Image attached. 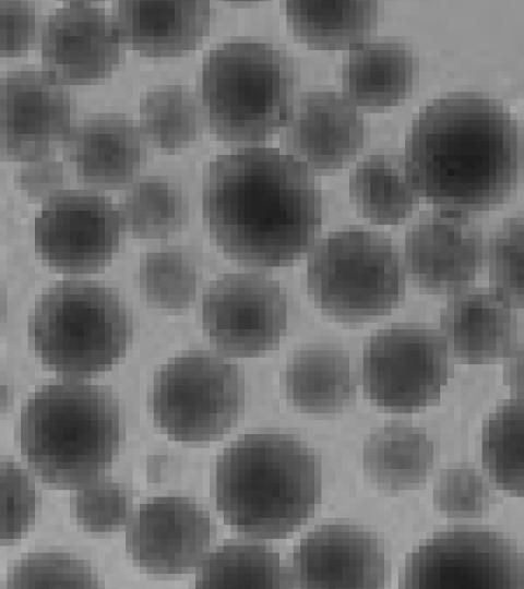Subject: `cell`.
I'll list each match as a JSON object with an SVG mask.
<instances>
[{"label": "cell", "instance_id": "1", "mask_svg": "<svg viewBox=\"0 0 524 589\" xmlns=\"http://www.w3.org/2000/svg\"><path fill=\"white\" fill-rule=\"evenodd\" d=\"M202 207L217 245L252 267L293 264L314 244L322 223L312 170L266 146L237 148L211 161Z\"/></svg>", "mask_w": 524, "mask_h": 589}, {"label": "cell", "instance_id": "2", "mask_svg": "<svg viewBox=\"0 0 524 589\" xmlns=\"http://www.w3.org/2000/svg\"><path fill=\"white\" fill-rule=\"evenodd\" d=\"M406 177L438 209L468 213L502 201L515 184L521 142L497 101L452 94L426 106L406 136Z\"/></svg>", "mask_w": 524, "mask_h": 589}, {"label": "cell", "instance_id": "3", "mask_svg": "<svg viewBox=\"0 0 524 589\" xmlns=\"http://www.w3.org/2000/svg\"><path fill=\"white\" fill-rule=\"evenodd\" d=\"M320 494V461L290 435L248 433L217 459V509L226 524L246 536H287L312 516Z\"/></svg>", "mask_w": 524, "mask_h": 589}, {"label": "cell", "instance_id": "4", "mask_svg": "<svg viewBox=\"0 0 524 589\" xmlns=\"http://www.w3.org/2000/svg\"><path fill=\"white\" fill-rule=\"evenodd\" d=\"M20 446L41 481L59 489L93 482L119 450L120 408L106 387L68 381L33 393L22 407Z\"/></svg>", "mask_w": 524, "mask_h": 589}, {"label": "cell", "instance_id": "5", "mask_svg": "<svg viewBox=\"0 0 524 589\" xmlns=\"http://www.w3.org/2000/svg\"><path fill=\"white\" fill-rule=\"evenodd\" d=\"M296 86L293 60L279 47L254 40L225 43L204 58L201 113L221 140L263 142L285 125Z\"/></svg>", "mask_w": 524, "mask_h": 589}, {"label": "cell", "instance_id": "6", "mask_svg": "<svg viewBox=\"0 0 524 589\" xmlns=\"http://www.w3.org/2000/svg\"><path fill=\"white\" fill-rule=\"evenodd\" d=\"M131 321L118 292L91 280L49 287L28 317V341L49 370L83 378L109 370L126 352Z\"/></svg>", "mask_w": 524, "mask_h": 589}, {"label": "cell", "instance_id": "7", "mask_svg": "<svg viewBox=\"0 0 524 589\" xmlns=\"http://www.w3.org/2000/svg\"><path fill=\"white\" fill-rule=\"evenodd\" d=\"M307 283L323 312L359 322L386 314L402 300L405 272L386 237L347 229L331 233L313 247L308 256Z\"/></svg>", "mask_w": 524, "mask_h": 589}, {"label": "cell", "instance_id": "8", "mask_svg": "<svg viewBox=\"0 0 524 589\" xmlns=\"http://www.w3.org/2000/svg\"><path fill=\"white\" fill-rule=\"evenodd\" d=\"M242 402L237 366L209 351L170 359L156 373L151 392L155 423L181 442L221 438L237 422Z\"/></svg>", "mask_w": 524, "mask_h": 589}, {"label": "cell", "instance_id": "9", "mask_svg": "<svg viewBox=\"0 0 524 589\" xmlns=\"http://www.w3.org/2000/svg\"><path fill=\"white\" fill-rule=\"evenodd\" d=\"M448 345L421 324H395L369 338L362 353V385L378 407L412 412L434 402L446 384Z\"/></svg>", "mask_w": 524, "mask_h": 589}, {"label": "cell", "instance_id": "10", "mask_svg": "<svg viewBox=\"0 0 524 589\" xmlns=\"http://www.w3.org/2000/svg\"><path fill=\"white\" fill-rule=\"evenodd\" d=\"M401 587L524 588V558L501 533L475 529L443 531L407 556Z\"/></svg>", "mask_w": 524, "mask_h": 589}, {"label": "cell", "instance_id": "11", "mask_svg": "<svg viewBox=\"0 0 524 589\" xmlns=\"http://www.w3.org/2000/svg\"><path fill=\"white\" fill-rule=\"evenodd\" d=\"M123 224L112 202L90 190H62L35 219V249L58 272L83 274L106 265L120 243Z\"/></svg>", "mask_w": 524, "mask_h": 589}, {"label": "cell", "instance_id": "12", "mask_svg": "<svg viewBox=\"0 0 524 589\" xmlns=\"http://www.w3.org/2000/svg\"><path fill=\"white\" fill-rule=\"evenodd\" d=\"M286 323L285 291L265 275H224L204 291L203 330L226 354L252 357L272 349L285 333Z\"/></svg>", "mask_w": 524, "mask_h": 589}, {"label": "cell", "instance_id": "13", "mask_svg": "<svg viewBox=\"0 0 524 589\" xmlns=\"http://www.w3.org/2000/svg\"><path fill=\"white\" fill-rule=\"evenodd\" d=\"M1 152L22 163L51 156L72 128L69 92L46 71L20 70L1 79Z\"/></svg>", "mask_w": 524, "mask_h": 589}, {"label": "cell", "instance_id": "14", "mask_svg": "<svg viewBox=\"0 0 524 589\" xmlns=\"http://www.w3.org/2000/svg\"><path fill=\"white\" fill-rule=\"evenodd\" d=\"M214 528L193 500L159 496L145 501L130 517L126 549L133 563L155 575H178L198 565Z\"/></svg>", "mask_w": 524, "mask_h": 589}, {"label": "cell", "instance_id": "15", "mask_svg": "<svg viewBox=\"0 0 524 589\" xmlns=\"http://www.w3.org/2000/svg\"><path fill=\"white\" fill-rule=\"evenodd\" d=\"M121 38L114 19L87 1H68L46 21L40 55L46 72L61 84H88L119 64Z\"/></svg>", "mask_w": 524, "mask_h": 589}, {"label": "cell", "instance_id": "16", "mask_svg": "<svg viewBox=\"0 0 524 589\" xmlns=\"http://www.w3.org/2000/svg\"><path fill=\"white\" fill-rule=\"evenodd\" d=\"M485 250L478 226L467 213L437 209L422 216L405 237V265L421 287L463 290L476 276Z\"/></svg>", "mask_w": 524, "mask_h": 589}, {"label": "cell", "instance_id": "17", "mask_svg": "<svg viewBox=\"0 0 524 589\" xmlns=\"http://www.w3.org/2000/svg\"><path fill=\"white\" fill-rule=\"evenodd\" d=\"M289 572L301 588H380L386 572L383 545L356 526H320L295 548Z\"/></svg>", "mask_w": 524, "mask_h": 589}, {"label": "cell", "instance_id": "18", "mask_svg": "<svg viewBox=\"0 0 524 589\" xmlns=\"http://www.w3.org/2000/svg\"><path fill=\"white\" fill-rule=\"evenodd\" d=\"M282 129L281 141L287 154L312 171L344 167L365 139L358 108L343 94L331 91L300 95Z\"/></svg>", "mask_w": 524, "mask_h": 589}, {"label": "cell", "instance_id": "19", "mask_svg": "<svg viewBox=\"0 0 524 589\" xmlns=\"http://www.w3.org/2000/svg\"><path fill=\"white\" fill-rule=\"evenodd\" d=\"M62 152L82 181L112 188L130 182L144 167L147 143L126 116L100 113L73 125Z\"/></svg>", "mask_w": 524, "mask_h": 589}, {"label": "cell", "instance_id": "20", "mask_svg": "<svg viewBox=\"0 0 524 589\" xmlns=\"http://www.w3.org/2000/svg\"><path fill=\"white\" fill-rule=\"evenodd\" d=\"M211 19L209 1L115 2L114 21L121 40L145 57H179L190 52L207 35Z\"/></svg>", "mask_w": 524, "mask_h": 589}, {"label": "cell", "instance_id": "21", "mask_svg": "<svg viewBox=\"0 0 524 589\" xmlns=\"http://www.w3.org/2000/svg\"><path fill=\"white\" fill-rule=\"evenodd\" d=\"M512 304L498 291L461 290L440 315L442 336L452 352L468 362H487L513 347L516 317Z\"/></svg>", "mask_w": 524, "mask_h": 589}, {"label": "cell", "instance_id": "22", "mask_svg": "<svg viewBox=\"0 0 524 589\" xmlns=\"http://www.w3.org/2000/svg\"><path fill=\"white\" fill-rule=\"evenodd\" d=\"M415 61L401 43H364L350 49L342 67L343 95L357 108L381 110L410 92Z\"/></svg>", "mask_w": 524, "mask_h": 589}, {"label": "cell", "instance_id": "23", "mask_svg": "<svg viewBox=\"0 0 524 589\" xmlns=\"http://www.w3.org/2000/svg\"><path fill=\"white\" fill-rule=\"evenodd\" d=\"M288 401L311 413H334L355 399L356 384L348 353L333 347L296 351L285 371Z\"/></svg>", "mask_w": 524, "mask_h": 589}, {"label": "cell", "instance_id": "24", "mask_svg": "<svg viewBox=\"0 0 524 589\" xmlns=\"http://www.w3.org/2000/svg\"><path fill=\"white\" fill-rule=\"evenodd\" d=\"M287 24L294 36L324 50L353 49L376 31L379 2L373 0H288Z\"/></svg>", "mask_w": 524, "mask_h": 589}, {"label": "cell", "instance_id": "25", "mask_svg": "<svg viewBox=\"0 0 524 589\" xmlns=\"http://www.w3.org/2000/svg\"><path fill=\"white\" fill-rule=\"evenodd\" d=\"M433 443L426 431L400 422L377 429L364 445L367 476L390 491L421 484L433 466Z\"/></svg>", "mask_w": 524, "mask_h": 589}, {"label": "cell", "instance_id": "26", "mask_svg": "<svg viewBox=\"0 0 524 589\" xmlns=\"http://www.w3.org/2000/svg\"><path fill=\"white\" fill-rule=\"evenodd\" d=\"M349 192L358 213L374 224L396 225L418 203L406 177L404 155L393 152L373 153L358 163L350 173Z\"/></svg>", "mask_w": 524, "mask_h": 589}, {"label": "cell", "instance_id": "27", "mask_svg": "<svg viewBox=\"0 0 524 589\" xmlns=\"http://www.w3.org/2000/svg\"><path fill=\"white\" fill-rule=\"evenodd\" d=\"M290 572L271 549L250 542L218 546L199 563L196 588H288Z\"/></svg>", "mask_w": 524, "mask_h": 589}, {"label": "cell", "instance_id": "28", "mask_svg": "<svg viewBox=\"0 0 524 589\" xmlns=\"http://www.w3.org/2000/svg\"><path fill=\"white\" fill-rule=\"evenodd\" d=\"M119 212L123 227L133 237L162 239L183 228L189 205L177 183L163 177H146L129 188Z\"/></svg>", "mask_w": 524, "mask_h": 589}, {"label": "cell", "instance_id": "29", "mask_svg": "<svg viewBox=\"0 0 524 589\" xmlns=\"http://www.w3.org/2000/svg\"><path fill=\"white\" fill-rule=\"evenodd\" d=\"M481 460L499 489L524 496V395L505 401L484 422Z\"/></svg>", "mask_w": 524, "mask_h": 589}, {"label": "cell", "instance_id": "30", "mask_svg": "<svg viewBox=\"0 0 524 589\" xmlns=\"http://www.w3.org/2000/svg\"><path fill=\"white\" fill-rule=\"evenodd\" d=\"M201 109L192 94L181 85L153 89L140 105V127L155 147L174 152L192 143L201 130Z\"/></svg>", "mask_w": 524, "mask_h": 589}, {"label": "cell", "instance_id": "31", "mask_svg": "<svg viewBox=\"0 0 524 589\" xmlns=\"http://www.w3.org/2000/svg\"><path fill=\"white\" fill-rule=\"evenodd\" d=\"M196 281L194 263L175 250L148 253L138 273V284L146 300L166 310L188 308L195 297Z\"/></svg>", "mask_w": 524, "mask_h": 589}, {"label": "cell", "instance_id": "32", "mask_svg": "<svg viewBox=\"0 0 524 589\" xmlns=\"http://www.w3.org/2000/svg\"><path fill=\"white\" fill-rule=\"evenodd\" d=\"M486 260L495 290L524 308V217L507 220L491 236Z\"/></svg>", "mask_w": 524, "mask_h": 589}, {"label": "cell", "instance_id": "33", "mask_svg": "<svg viewBox=\"0 0 524 589\" xmlns=\"http://www.w3.org/2000/svg\"><path fill=\"white\" fill-rule=\"evenodd\" d=\"M96 578L85 561L64 553H34L9 570L10 588H95Z\"/></svg>", "mask_w": 524, "mask_h": 589}, {"label": "cell", "instance_id": "34", "mask_svg": "<svg viewBox=\"0 0 524 589\" xmlns=\"http://www.w3.org/2000/svg\"><path fill=\"white\" fill-rule=\"evenodd\" d=\"M131 503V492L121 483L97 481L78 490L71 500V510L86 531L111 532L127 521Z\"/></svg>", "mask_w": 524, "mask_h": 589}, {"label": "cell", "instance_id": "35", "mask_svg": "<svg viewBox=\"0 0 524 589\" xmlns=\"http://www.w3.org/2000/svg\"><path fill=\"white\" fill-rule=\"evenodd\" d=\"M492 494L481 476L465 464L444 469L433 488L436 508L448 517H476L489 506Z\"/></svg>", "mask_w": 524, "mask_h": 589}, {"label": "cell", "instance_id": "36", "mask_svg": "<svg viewBox=\"0 0 524 589\" xmlns=\"http://www.w3.org/2000/svg\"><path fill=\"white\" fill-rule=\"evenodd\" d=\"M1 544H12L35 518L37 494L27 474L14 461H1Z\"/></svg>", "mask_w": 524, "mask_h": 589}, {"label": "cell", "instance_id": "37", "mask_svg": "<svg viewBox=\"0 0 524 589\" xmlns=\"http://www.w3.org/2000/svg\"><path fill=\"white\" fill-rule=\"evenodd\" d=\"M40 15L29 1L0 0V55L23 56L36 40Z\"/></svg>", "mask_w": 524, "mask_h": 589}, {"label": "cell", "instance_id": "38", "mask_svg": "<svg viewBox=\"0 0 524 589\" xmlns=\"http://www.w3.org/2000/svg\"><path fill=\"white\" fill-rule=\"evenodd\" d=\"M16 183L24 195L33 202L49 199L64 183L63 166L51 156L22 163Z\"/></svg>", "mask_w": 524, "mask_h": 589}, {"label": "cell", "instance_id": "39", "mask_svg": "<svg viewBox=\"0 0 524 589\" xmlns=\"http://www.w3.org/2000/svg\"><path fill=\"white\" fill-rule=\"evenodd\" d=\"M503 381L511 393L524 395V344L513 346L505 354Z\"/></svg>", "mask_w": 524, "mask_h": 589}, {"label": "cell", "instance_id": "40", "mask_svg": "<svg viewBox=\"0 0 524 589\" xmlns=\"http://www.w3.org/2000/svg\"><path fill=\"white\" fill-rule=\"evenodd\" d=\"M162 458L163 456H157V455L150 457V460L147 464V471H148L147 476L151 481H157V479L159 478Z\"/></svg>", "mask_w": 524, "mask_h": 589}]
</instances>
